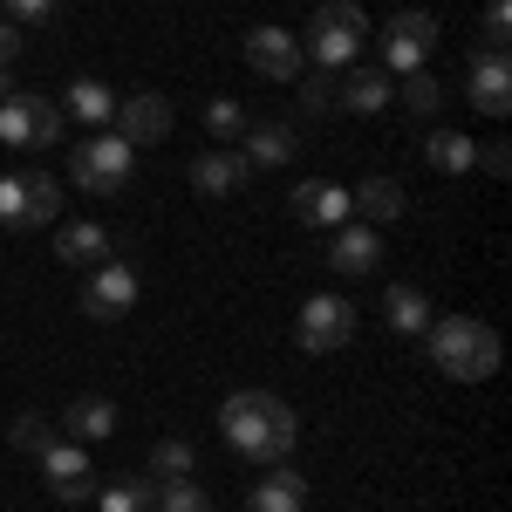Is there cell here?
<instances>
[{
    "label": "cell",
    "instance_id": "cell-1",
    "mask_svg": "<svg viewBox=\"0 0 512 512\" xmlns=\"http://www.w3.org/2000/svg\"><path fill=\"white\" fill-rule=\"evenodd\" d=\"M219 431H226V444H233L239 458L280 465V458L301 444V417H294L274 390H233L219 403Z\"/></svg>",
    "mask_w": 512,
    "mask_h": 512
},
{
    "label": "cell",
    "instance_id": "cell-2",
    "mask_svg": "<svg viewBox=\"0 0 512 512\" xmlns=\"http://www.w3.org/2000/svg\"><path fill=\"white\" fill-rule=\"evenodd\" d=\"M424 342H431V362L451 376V383H492V376H499V335H492L478 315L431 321Z\"/></svg>",
    "mask_w": 512,
    "mask_h": 512
},
{
    "label": "cell",
    "instance_id": "cell-3",
    "mask_svg": "<svg viewBox=\"0 0 512 512\" xmlns=\"http://www.w3.org/2000/svg\"><path fill=\"white\" fill-rule=\"evenodd\" d=\"M130 171H137V151L123 144L117 130H89L76 151H69V178L96 198H123L130 192Z\"/></svg>",
    "mask_w": 512,
    "mask_h": 512
},
{
    "label": "cell",
    "instance_id": "cell-4",
    "mask_svg": "<svg viewBox=\"0 0 512 512\" xmlns=\"http://www.w3.org/2000/svg\"><path fill=\"white\" fill-rule=\"evenodd\" d=\"M362 41H369V14L355 0H328L308 21V48L301 55H315V69H349L355 55H362Z\"/></svg>",
    "mask_w": 512,
    "mask_h": 512
},
{
    "label": "cell",
    "instance_id": "cell-5",
    "mask_svg": "<svg viewBox=\"0 0 512 512\" xmlns=\"http://www.w3.org/2000/svg\"><path fill=\"white\" fill-rule=\"evenodd\" d=\"M294 342L308 355H335L355 342V301L349 294H308V308L294 321Z\"/></svg>",
    "mask_w": 512,
    "mask_h": 512
},
{
    "label": "cell",
    "instance_id": "cell-6",
    "mask_svg": "<svg viewBox=\"0 0 512 512\" xmlns=\"http://www.w3.org/2000/svg\"><path fill=\"white\" fill-rule=\"evenodd\" d=\"M437 48V14H417V7H403L383 21V69H403V76H417L424 62H431Z\"/></svg>",
    "mask_w": 512,
    "mask_h": 512
},
{
    "label": "cell",
    "instance_id": "cell-7",
    "mask_svg": "<svg viewBox=\"0 0 512 512\" xmlns=\"http://www.w3.org/2000/svg\"><path fill=\"white\" fill-rule=\"evenodd\" d=\"M110 130H117L130 151H151L171 137V103H164L158 89H137V96H117V110H110Z\"/></svg>",
    "mask_w": 512,
    "mask_h": 512
},
{
    "label": "cell",
    "instance_id": "cell-8",
    "mask_svg": "<svg viewBox=\"0 0 512 512\" xmlns=\"http://www.w3.org/2000/svg\"><path fill=\"white\" fill-rule=\"evenodd\" d=\"M130 308H137V267H123V260L89 267V280H82V315L89 321H123Z\"/></svg>",
    "mask_w": 512,
    "mask_h": 512
},
{
    "label": "cell",
    "instance_id": "cell-9",
    "mask_svg": "<svg viewBox=\"0 0 512 512\" xmlns=\"http://www.w3.org/2000/svg\"><path fill=\"white\" fill-rule=\"evenodd\" d=\"M41 478H48V492H55V499L82 506V499L96 492V472H89V444H76V437H55V444L41 451Z\"/></svg>",
    "mask_w": 512,
    "mask_h": 512
},
{
    "label": "cell",
    "instance_id": "cell-10",
    "mask_svg": "<svg viewBox=\"0 0 512 512\" xmlns=\"http://www.w3.org/2000/svg\"><path fill=\"white\" fill-rule=\"evenodd\" d=\"M465 96H472L478 117H506L512 110V69H506V48H478L465 62Z\"/></svg>",
    "mask_w": 512,
    "mask_h": 512
},
{
    "label": "cell",
    "instance_id": "cell-11",
    "mask_svg": "<svg viewBox=\"0 0 512 512\" xmlns=\"http://www.w3.org/2000/svg\"><path fill=\"white\" fill-rule=\"evenodd\" d=\"M246 62H253V76H267V82H301V41L287 35V28H253L246 35Z\"/></svg>",
    "mask_w": 512,
    "mask_h": 512
},
{
    "label": "cell",
    "instance_id": "cell-12",
    "mask_svg": "<svg viewBox=\"0 0 512 512\" xmlns=\"http://www.w3.org/2000/svg\"><path fill=\"white\" fill-rule=\"evenodd\" d=\"M294 219H301V226H315V233H335V226H349V219H355L349 185H328V178H308V185H294Z\"/></svg>",
    "mask_w": 512,
    "mask_h": 512
},
{
    "label": "cell",
    "instance_id": "cell-13",
    "mask_svg": "<svg viewBox=\"0 0 512 512\" xmlns=\"http://www.w3.org/2000/svg\"><path fill=\"white\" fill-rule=\"evenodd\" d=\"M328 267L335 274H369V267H383V233L376 226H362V219H349V226H335V239H328Z\"/></svg>",
    "mask_w": 512,
    "mask_h": 512
},
{
    "label": "cell",
    "instance_id": "cell-14",
    "mask_svg": "<svg viewBox=\"0 0 512 512\" xmlns=\"http://www.w3.org/2000/svg\"><path fill=\"white\" fill-rule=\"evenodd\" d=\"M233 151L253 164V171H280V164H294L301 137H294V123H246V137H239Z\"/></svg>",
    "mask_w": 512,
    "mask_h": 512
},
{
    "label": "cell",
    "instance_id": "cell-15",
    "mask_svg": "<svg viewBox=\"0 0 512 512\" xmlns=\"http://www.w3.org/2000/svg\"><path fill=\"white\" fill-rule=\"evenodd\" d=\"M246 178H253V164L239 158V151H226V144L192 158V192H205V198H233Z\"/></svg>",
    "mask_w": 512,
    "mask_h": 512
},
{
    "label": "cell",
    "instance_id": "cell-16",
    "mask_svg": "<svg viewBox=\"0 0 512 512\" xmlns=\"http://www.w3.org/2000/svg\"><path fill=\"white\" fill-rule=\"evenodd\" d=\"M62 437H76V444L117 437V403H110V396H76V403L62 410Z\"/></svg>",
    "mask_w": 512,
    "mask_h": 512
},
{
    "label": "cell",
    "instance_id": "cell-17",
    "mask_svg": "<svg viewBox=\"0 0 512 512\" xmlns=\"http://www.w3.org/2000/svg\"><path fill=\"white\" fill-rule=\"evenodd\" d=\"M349 205H355V219H362V226H390V219L410 212V198H403L396 178H362V185L349 192Z\"/></svg>",
    "mask_w": 512,
    "mask_h": 512
},
{
    "label": "cell",
    "instance_id": "cell-18",
    "mask_svg": "<svg viewBox=\"0 0 512 512\" xmlns=\"http://www.w3.org/2000/svg\"><path fill=\"white\" fill-rule=\"evenodd\" d=\"M55 260H69V267H103V260H110V233H103L96 219H69V226L55 233Z\"/></svg>",
    "mask_w": 512,
    "mask_h": 512
},
{
    "label": "cell",
    "instance_id": "cell-19",
    "mask_svg": "<svg viewBox=\"0 0 512 512\" xmlns=\"http://www.w3.org/2000/svg\"><path fill=\"white\" fill-rule=\"evenodd\" d=\"M246 512H308V478L301 472H267L260 485H253V499H246Z\"/></svg>",
    "mask_w": 512,
    "mask_h": 512
},
{
    "label": "cell",
    "instance_id": "cell-20",
    "mask_svg": "<svg viewBox=\"0 0 512 512\" xmlns=\"http://www.w3.org/2000/svg\"><path fill=\"white\" fill-rule=\"evenodd\" d=\"M110 110H117V96H110L96 76H82V82H69V89H62V117H76L82 130H103V123H110Z\"/></svg>",
    "mask_w": 512,
    "mask_h": 512
},
{
    "label": "cell",
    "instance_id": "cell-21",
    "mask_svg": "<svg viewBox=\"0 0 512 512\" xmlns=\"http://www.w3.org/2000/svg\"><path fill=\"white\" fill-rule=\"evenodd\" d=\"M390 76L383 69H355L349 82H342V96H335V110H355V117H376V110H390Z\"/></svg>",
    "mask_w": 512,
    "mask_h": 512
},
{
    "label": "cell",
    "instance_id": "cell-22",
    "mask_svg": "<svg viewBox=\"0 0 512 512\" xmlns=\"http://www.w3.org/2000/svg\"><path fill=\"white\" fill-rule=\"evenodd\" d=\"M55 212H62V185H55L48 171H21V219H28L21 233H35V226H48Z\"/></svg>",
    "mask_w": 512,
    "mask_h": 512
},
{
    "label": "cell",
    "instance_id": "cell-23",
    "mask_svg": "<svg viewBox=\"0 0 512 512\" xmlns=\"http://www.w3.org/2000/svg\"><path fill=\"white\" fill-rule=\"evenodd\" d=\"M417 151H424V164H431V171H451V178L478 164V144H472V137H458V130H431Z\"/></svg>",
    "mask_w": 512,
    "mask_h": 512
},
{
    "label": "cell",
    "instance_id": "cell-24",
    "mask_svg": "<svg viewBox=\"0 0 512 512\" xmlns=\"http://www.w3.org/2000/svg\"><path fill=\"white\" fill-rule=\"evenodd\" d=\"M383 321H390L396 335H424V328H431V301H424L417 287H403V280H396L390 294H383Z\"/></svg>",
    "mask_w": 512,
    "mask_h": 512
},
{
    "label": "cell",
    "instance_id": "cell-25",
    "mask_svg": "<svg viewBox=\"0 0 512 512\" xmlns=\"http://www.w3.org/2000/svg\"><path fill=\"white\" fill-rule=\"evenodd\" d=\"M96 506L103 512H158V478H117V485H103L96 492Z\"/></svg>",
    "mask_w": 512,
    "mask_h": 512
},
{
    "label": "cell",
    "instance_id": "cell-26",
    "mask_svg": "<svg viewBox=\"0 0 512 512\" xmlns=\"http://www.w3.org/2000/svg\"><path fill=\"white\" fill-rule=\"evenodd\" d=\"M396 103L410 110V123H431L437 110H444V82H437L431 69H417V76H403V89H396Z\"/></svg>",
    "mask_w": 512,
    "mask_h": 512
},
{
    "label": "cell",
    "instance_id": "cell-27",
    "mask_svg": "<svg viewBox=\"0 0 512 512\" xmlns=\"http://www.w3.org/2000/svg\"><path fill=\"white\" fill-rule=\"evenodd\" d=\"M151 478H158V485H171V478H198V451L185 444V437H158V444H151Z\"/></svg>",
    "mask_w": 512,
    "mask_h": 512
},
{
    "label": "cell",
    "instance_id": "cell-28",
    "mask_svg": "<svg viewBox=\"0 0 512 512\" xmlns=\"http://www.w3.org/2000/svg\"><path fill=\"white\" fill-rule=\"evenodd\" d=\"M0 144H7V151H28V144H35V117H28V89H14V96L0 103Z\"/></svg>",
    "mask_w": 512,
    "mask_h": 512
},
{
    "label": "cell",
    "instance_id": "cell-29",
    "mask_svg": "<svg viewBox=\"0 0 512 512\" xmlns=\"http://www.w3.org/2000/svg\"><path fill=\"white\" fill-rule=\"evenodd\" d=\"M28 117H35V144H28V151H55V144H62V103H55V96H35V89H28Z\"/></svg>",
    "mask_w": 512,
    "mask_h": 512
},
{
    "label": "cell",
    "instance_id": "cell-30",
    "mask_svg": "<svg viewBox=\"0 0 512 512\" xmlns=\"http://www.w3.org/2000/svg\"><path fill=\"white\" fill-rule=\"evenodd\" d=\"M205 130H212V137L233 151L239 137H246V110H239L233 96H212V103H205Z\"/></svg>",
    "mask_w": 512,
    "mask_h": 512
},
{
    "label": "cell",
    "instance_id": "cell-31",
    "mask_svg": "<svg viewBox=\"0 0 512 512\" xmlns=\"http://www.w3.org/2000/svg\"><path fill=\"white\" fill-rule=\"evenodd\" d=\"M158 512H212V492L198 478H171V485H158Z\"/></svg>",
    "mask_w": 512,
    "mask_h": 512
},
{
    "label": "cell",
    "instance_id": "cell-32",
    "mask_svg": "<svg viewBox=\"0 0 512 512\" xmlns=\"http://www.w3.org/2000/svg\"><path fill=\"white\" fill-rule=\"evenodd\" d=\"M335 96H342L335 69H308V82H301V110H308V117H328V110H335Z\"/></svg>",
    "mask_w": 512,
    "mask_h": 512
},
{
    "label": "cell",
    "instance_id": "cell-33",
    "mask_svg": "<svg viewBox=\"0 0 512 512\" xmlns=\"http://www.w3.org/2000/svg\"><path fill=\"white\" fill-rule=\"evenodd\" d=\"M7 444H14V451H35V458H41V451L55 444V424L28 410V417H14V424H7Z\"/></svg>",
    "mask_w": 512,
    "mask_h": 512
},
{
    "label": "cell",
    "instance_id": "cell-34",
    "mask_svg": "<svg viewBox=\"0 0 512 512\" xmlns=\"http://www.w3.org/2000/svg\"><path fill=\"white\" fill-rule=\"evenodd\" d=\"M55 7H62V0H7V21H14V28H41Z\"/></svg>",
    "mask_w": 512,
    "mask_h": 512
},
{
    "label": "cell",
    "instance_id": "cell-35",
    "mask_svg": "<svg viewBox=\"0 0 512 512\" xmlns=\"http://www.w3.org/2000/svg\"><path fill=\"white\" fill-rule=\"evenodd\" d=\"M506 28H512V7L492 0V7H485V48H506Z\"/></svg>",
    "mask_w": 512,
    "mask_h": 512
},
{
    "label": "cell",
    "instance_id": "cell-36",
    "mask_svg": "<svg viewBox=\"0 0 512 512\" xmlns=\"http://www.w3.org/2000/svg\"><path fill=\"white\" fill-rule=\"evenodd\" d=\"M21 48H28V41H21V28L0 14V69H14V62H21Z\"/></svg>",
    "mask_w": 512,
    "mask_h": 512
},
{
    "label": "cell",
    "instance_id": "cell-37",
    "mask_svg": "<svg viewBox=\"0 0 512 512\" xmlns=\"http://www.w3.org/2000/svg\"><path fill=\"white\" fill-rule=\"evenodd\" d=\"M512 144H499V137H492V144H478V164H485V171H492V178H506L512 171V158H506Z\"/></svg>",
    "mask_w": 512,
    "mask_h": 512
},
{
    "label": "cell",
    "instance_id": "cell-38",
    "mask_svg": "<svg viewBox=\"0 0 512 512\" xmlns=\"http://www.w3.org/2000/svg\"><path fill=\"white\" fill-rule=\"evenodd\" d=\"M7 96H14V69H0V103H7Z\"/></svg>",
    "mask_w": 512,
    "mask_h": 512
}]
</instances>
